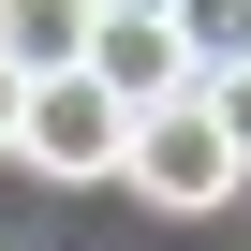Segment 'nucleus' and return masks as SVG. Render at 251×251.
Returning a JSON list of instances; mask_svg holds the SVG:
<instances>
[{
  "instance_id": "1",
  "label": "nucleus",
  "mask_w": 251,
  "mask_h": 251,
  "mask_svg": "<svg viewBox=\"0 0 251 251\" xmlns=\"http://www.w3.org/2000/svg\"><path fill=\"white\" fill-rule=\"evenodd\" d=\"M118 148H133V103H118L89 59H74V74H30V103H15V163H30V177L89 192V177H118Z\"/></svg>"
},
{
  "instance_id": "2",
  "label": "nucleus",
  "mask_w": 251,
  "mask_h": 251,
  "mask_svg": "<svg viewBox=\"0 0 251 251\" xmlns=\"http://www.w3.org/2000/svg\"><path fill=\"white\" fill-rule=\"evenodd\" d=\"M118 177H133L148 207H177V222H207V207H236V133L207 118V89H177V103H148L133 118V148H118Z\"/></svg>"
},
{
  "instance_id": "3",
  "label": "nucleus",
  "mask_w": 251,
  "mask_h": 251,
  "mask_svg": "<svg viewBox=\"0 0 251 251\" xmlns=\"http://www.w3.org/2000/svg\"><path fill=\"white\" fill-rule=\"evenodd\" d=\"M89 74L133 103V118H148V103H177V89H207V74H192V45H177V15H89Z\"/></svg>"
},
{
  "instance_id": "4",
  "label": "nucleus",
  "mask_w": 251,
  "mask_h": 251,
  "mask_svg": "<svg viewBox=\"0 0 251 251\" xmlns=\"http://www.w3.org/2000/svg\"><path fill=\"white\" fill-rule=\"evenodd\" d=\"M0 59L15 74H74L89 59V0H0Z\"/></svg>"
},
{
  "instance_id": "5",
  "label": "nucleus",
  "mask_w": 251,
  "mask_h": 251,
  "mask_svg": "<svg viewBox=\"0 0 251 251\" xmlns=\"http://www.w3.org/2000/svg\"><path fill=\"white\" fill-rule=\"evenodd\" d=\"M177 45H192V74H236L251 59V0H177Z\"/></svg>"
},
{
  "instance_id": "6",
  "label": "nucleus",
  "mask_w": 251,
  "mask_h": 251,
  "mask_svg": "<svg viewBox=\"0 0 251 251\" xmlns=\"http://www.w3.org/2000/svg\"><path fill=\"white\" fill-rule=\"evenodd\" d=\"M207 118H222V133H236V163H251V59H236V74H207Z\"/></svg>"
},
{
  "instance_id": "7",
  "label": "nucleus",
  "mask_w": 251,
  "mask_h": 251,
  "mask_svg": "<svg viewBox=\"0 0 251 251\" xmlns=\"http://www.w3.org/2000/svg\"><path fill=\"white\" fill-rule=\"evenodd\" d=\"M15 103H30V74H15V59H0V148H15Z\"/></svg>"
},
{
  "instance_id": "8",
  "label": "nucleus",
  "mask_w": 251,
  "mask_h": 251,
  "mask_svg": "<svg viewBox=\"0 0 251 251\" xmlns=\"http://www.w3.org/2000/svg\"><path fill=\"white\" fill-rule=\"evenodd\" d=\"M89 15H177V0H89Z\"/></svg>"
}]
</instances>
